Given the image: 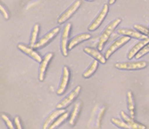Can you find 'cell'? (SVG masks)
<instances>
[{"label":"cell","instance_id":"obj_1","mask_svg":"<svg viewBox=\"0 0 149 129\" xmlns=\"http://www.w3.org/2000/svg\"><path fill=\"white\" fill-rule=\"evenodd\" d=\"M122 22V20L120 18L118 19H115L114 21H113L112 23L108 24L107 26V27L104 29V31L102 32V35L99 37V40H98V43H97V50L102 51L104 45L106 44V42L107 40L109 39L110 36L112 35V33L114 32V30L117 28V27L120 24V23Z\"/></svg>","mask_w":149,"mask_h":129},{"label":"cell","instance_id":"obj_2","mask_svg":"<svg viewBox=\"0 0 149 129\" xmlns=\"http://www.w3.org/2000/svg\"><path fill=\"white\" fill-rule=\"evenodd\" d=\"M148 66L146 61H136V62H118L115 64V67L123 71H137L143 70Z\"/></svg>","mask_w":149,"mask_h":129},{"label":"cell","instance_id":"obj_3","mask_svg":"<svg viewBox=\"0 0 149 129\" xmlns=\"http://www.w3.org/2000/svg\"><path fill=\"white\" fill-rule=\"evenodd\" d=\"M59 32L60 27H54V29H52L50 32H48L46 35L43 36L39 41H37V43L35 44V46L33 47V48H35V49H41V48L44 47L45 46H47L48 44H49L56 37V36L59 33Z\"/></svg>","mask_w":149,"mask_h":129},{"label":"cell","instance_id":"obj_4","mask_svg":"<svg viewBox=\"0 0 149 129\" xmlns=\"http://www.w3.org/2000/svg\"><path fill=\"white\" fill-rule=\"evenodd\" d=\"M80 91H81V86L78 85V86H77L76 88L72 91L70 94H68L63 99L57 104V106H56L57 109L65 108L68 106L70 105L73 102V100L78 97V94H80Z\"/></svg>","mask_w":149,"mask_h":129},{"label":"cell","instance_id":"obj_5","mask_svg":"<svg viewBox=\"0 0 149 129\" xmlns=\"http://www.w3.org/2000/svg\"><path fill=\"white\" fill-rule=\"evenodd\" d=\"M108 9H109L108 4L105 3V4L103 5V7H102V8L101 12H99V14L97 16V18L94 19V21L89 25V27H88V31H90V32L95 31V30L97 29V28L101 26V24L102 23V22L104 21V19L107 17V13H108Z\"/></svg>","mask_w":149,"mask_h":129},{"label":"cell","instance_id":"obj_6","mask_svg":"<svg viewBox=\"0 0 149 129\" xmlns=\"http://www.w3.org/2000/svg\"><path fill=\"white\" fill-rule=\"evenodd\" d=\"M81 3H82V2L80 0L74 2L71 6L66 10L65 12H63L60 15L59 18H58V23L59 24H63L65 22H67L75 12H77V10L79 8V7L81 6Z\"/></svg>","mask_w":149,"mask_h":129},{"label":"cell","instance_id":"obj_7","mask_svg":"<svg viewBox=\"0 0 149 129\" xmlns=\"http://www.w3.org/2000/svg\"><path fill=\"white\" fill-rule=\"evenodd\" d=\"M130 38L131 37H129V36H123L122 37H120L118 38V40H116V41H114L113 43L109 47V48L107 49V51H106V52H105V58L109 59V57L113 54L116 51H118L119 48L123 47V45H125L127 42H128L129 40H130Z\"/></svg>","mask_w":149,"mask_h":129},{"label":"cell","instance_id":"obj_8","mask_svg":"<svg viewBox=\"0 0 149 129\" xmlns=\"http://www.w3.org/2000/svg\"><path fill=\"white\" fill-rule=\"evenodd\" d=\"M72 28L71 23L66 24L65 27L63 28V32L62 34L61 37V51L63 56H68V38H69V34H70V31Z\"/></svg>","mask_w":149,"mask_h":129},{"label":"cell","instance_id":"obj_9","mask_svg":"<svg viewBox=\"0 0 149 129\" xmlns=\"http://www.w3.org/2000/svg\"><path fill=\"white\" fill-rule=\"evenodd\" d=\"M54 53L48 52L45 55V56L42 59L40 67H39V71H38V80H39V81L42 82L44 80L48 64L50 63V61L52 60V59L54 58Z\"/></svg>","mask_w":149,"mask_h":129},{"label":"cell","instance_id":"obj_10","mask_svg":"<svg viewBox=\"0 0 149 129\" xmlns=\"http://www.w3.org/2000/svg\"><path fill=\"white\" fill-rule=\"evenodd\" d=\"M69 79H70V71L68 69V67L64 66L63 68V76L62 80L60 82L59 87L57 90V94L58 95H62L66 91V89L68 88V83H69Z\"/></svg>","mask_w":149,"mask_h":129},{"label":"cell","instance_id":"obj_11","mask_svg":"<svg viewBox=\"0 0 149 129\" xmlns=\"http://www.w3.org/2000/svg\"><path fill=\"white\" fill-rule=\"evenodd\" d=\"M18 48L22 52H24L25 55H27L28 56H29L30 58L34 60L37 62H38V63H41L42 62V56L37 52L36 51H34L33 49V47H27V46H25L24 44H18Z\"/></svg>","mask_w":149,"mask_h":129},{"label":"cell","instance_id":"obj_12","mask_svg":"<svg viewBox=\"0 0 149 129\" xmlns=\"http://www.w3.org/2000/svg\"><path fill=\"white\" fill-rule=\"evenodd\" d=\"M118 33L119 35L127 36L129 37H132V38H135L137 40H143V39H147L148 37L147 35H144L143 33L139 32L138 31L130 29V28H119L118 30Z\"/></svg>","mask_w":149,"mask_h":129},{"label":"cell","instance_id":"obj_13","mask_svg":"<svg viewBox=\"0 0 149 129\" xmlns=\"http://www.w3.org/2000/svg\"><path fill=\"white\" fill-rule=\"evenodd\" d=\"M84 51L86 54H88V56H90L93 57L95 60H98L102 64H105L107 62V59L105 58L104 56L102 55L101 53H100V51H98V50L93 49L92 47H87L84 49Z\"/></svg>","mask_w":149,"mask_h":129},{"label":"cell","instance_id":"obj_14","mask_svg":"<svg viewBox=\"0 0 149 129\" xmlns=\"http://www.w3.org/2000/svg\"><path fill=\"white\" fill-rule=\"evenodd\" d=\"M92 37V35H90L89 33H83L80 35L76 36L75 37H73L72 39H71V41H68V50H72L73 47H75L78 44L83 42L84 41L89 40L90 38Z\"/></svg>","mask_w":149,"mask_h":129},{"label":"cell","instance_id":"obj_15","mask_svg":"<svg viewBox=\"0 0 149 129\" xmlns=\"http://www.w3.org/2000/svg\"><path fill=\"white\" fill-rule=\"evenodd\" d=\"M148 42L149 37H148L147 39H143V40H141L140 41H138L137 44L129 51V52L127 54V59H128V60H131V59H132L133 57H135V56H136L137 53L139 52V51L143 49V47H144V46H146Z\"/></svg>","mask_w":149,"mask_h":129},{"label":"cell","instance_id":"obj_16","mask_svg":"<svg viewBox=\"0 0 149 129\" xmlns=\"http://www.w3.org/2000/svg\"><path fill=\"white\" fill-rule=\"evenodd\" d=\"M120 115H121V117L123 118V120H124L126 123L130 126L131 129H146V126H144V125L141 124V123L135 122L132 117H129V116H127L125 112L121 111Z\"/></svg>","mask_w":149,"mask_h":129},{"label":"cell","instance_id":"obj_17","mask_svg":"<svg viewBox=\"0 0 149 129\" xmlns=\"http://www.w3.org/2000/svg\"><path fill=\"white\" fill-rule=\"evenodd\" d=\"M81 108H82V102L81 101H78L76 103V104L73 107V109L72 110L71 114H70V117H69L68 123H69V124L71 126L75 125V123L77 122L78 115H79L80 111H81Z\"/></svg>","mask_w":149,"mask_h":129},{"label":"cell","instance_id":"obj_18","mask_svg":"<svg viewBox=\"0 0 149 129\" xmlns=\"http://www.w3.org/2000/svg\"><path fill=\"white\" fill-rule=\"evenodd\" d=\"M65 109L64 108H62V109H58V110H56V111L53 112L48 117H47V119H46V121H45V123L43 124V126H42V128L43 129H47L49 128V127H50V125L52 124V123H54V121L56 120V118L57 117H58L61 115V114H63V113H65Z\"/></svg>","mask_w":149,"mask_h":129},{"label":"cell","instance_id":"obj_19","mask_svg":"<svg viewBox=\"0 0 149 129\" xmlns=\"http://www.w3.org/2000/svg\"><path fill=\"white\" fill-rule=\"evenodd\" d=\"M127 108L129 110L130 117L134 118L135 117V103L132 91H128L127 94Z\"/></svg>","mask_w":149,"mask_h":129},{"label":"cell","instance_id":"obj_20","mask_svg":"<svg viewBox=\"0 0 149 129\" xmlns=\"http://www.w3.org/2000/svg\"><path fill=\"white\" fill-rule=\"evenodd\" d=\"M98 60H93V62H92V64H90V66L88 67V69L87 70V71L84 72V74H83V77L85 78V79H88L90 77L92 76L94 73L96 72V71L97 70V67H98Z\"/></svg>","mask_w":149,"mask_h":129},{"label":"cell","instance_id":"obj_21","mask_svg":"<svg viewBox=\"0 0 149 129\" xmlns=\"http://www.w3.org/2000/svg\"><path fill=\"white\" fill-rule=\"evenodd\" d=\"M39 24H35L33 27L32 32H31V37H30V43L29 47H33L35 46L37 43V40H38V33H39Z\"/></svg>","mask_w":149,"mask_h":129},{"label":"cell","instance_id":"obj_22","mask_svg":"<svg viewBox=\"0 0 149 129\" xmlns=\"http://www.w3.org/2000/svg\"><path fill=\"white\" fill-rule=\"evenodd\" d=\"M69 116V113H68V112L66 111L65 113H63V114H61L59 117H57L56 118V120L54 121V123H52L51 125H50V127H49V128L50 129H54L56 128H58V127H59L60 125L62 124V123H63L64 121H65L66 119Z\"/></svg>","mask_w":149,"mask_h":129},{"label":"cell","instance_id":"obj_23","mask_svg":"<svg viewBox=\"0 0 149 129\" xmlns=\"http://www.w3.org/2000/svg\"><path fill=\"white\" fill-rule=\"evenodd\" d=\"M111 122H112V123H113L115 126L118 127L120 128L131 129L130 126L126 123L124 120H120V119H118V118L113 117V118L111 119Z\"/></svg>","mask_w":149,"mask_h":129},{"label":"cell","instance_id":"obj_24","mask_svg":"<svg viewBox=\"0 0 149 129\" xmlns=\"http://www.w3.org/2000/svg\"><path fill=\"white\" fill-rule=\"evenodd\" d=\"M149 52V42L146 45V46H144L143 47V49L139 51V52L137 53V55L135 56V58L138 60V59L142 58L143 56H145V55H147L148 53Z\"/></svg>","mask_w":149,"mask_h":129},{"label":"cell","instance_id":"obj_25","mask_svg":"<svg viewBox=\"0 0 149 129\" xmlns=\"http://www.w3.org/2000/svg\"><path fill=\"white\" fill-rule=\"evenodd\" d=\"M133 28H135V29L138 31L139 32H141V33H143L144 35H148L149 33V28H147V27H143L142 25H138V24H136V25H134V27H133Z\"/></svg>","mask_w":149,"mask_h":129},{"label":"cell","instance_id":"obj_26","mask_svg":"<svg viewBox=\"0 0 149 129\" xmlns=\"http://www.w3.org/2000/svg\"><path fill=\"white\" fill-rule=\"evenodd\" d=\"M1 117H2V119L4 121V123H5V124L7 125V127H8V128L9 129H14L15 128L13 127V125L12 123V121L8 118V117L7 116V115H5V114H2L1 115Z\"/></svg>","mask_w":149,"mask_h":129},{"label":"cell","instance_id":"obj_27","mask_svg":"<svg viewBox=\"0 0 149 129\" xmlns=\"http://www.w3.org/2000/svg\"><path fill=\"white\" fill-rule=\"evenodd\" d=\"M105 108H102L101 109V111L100 113H98V116H97V127L99 128L100 127H101V120H102V117H103V114H104V113H105Z\"/></svg>","mask_w":149,"mask_h":129},{"label":"cell","instance_id":"obj_28","mask_svg":"<svg viewBox=\"0 0 149 129\" xmlns=\"http://www.w3.org/2000/svg\"><path fill=\"white\" fill-rule=\"evenodd\" d=\"M0 10H1L2 15L3 16V18H5V20H8V19H9V14H8V12L7 11L6 8L3 6L2 4H1V6H0Z\"/></svg>","mask_w":149,"mask_h":129},{"label":"cell","instance_id":"obj_29","mask_svg":"<svg viewBox=\"0 0 149 129\" xmlns=\"http://www.w3.org/2000/svg\"><path fill=\"white\" fill-rule=\"evenodd\" d=\"M14 123H15V128H22V125H21V123H20V119H19V117H16L14 118Z\"/></svg>","mask_w":149,"mask_h":129},{"label":"cell","instance_id":"obj_30","mask_svg":"<svg viewBox=\"0 0 149 129\" xmlns=\"http://www.w3.org/2000/svg\"><path fill=\"white\" fill-rule=\"evenodd\" d=\"M115 2H116V0H108V3L109 4H113Z\"/></svg>","mask_w":149,"mask_h":129},{"label":"cell","instance_id":"obj_31","mask_svg":"<svg viewBox=\"0 0 149 129\" xmlns=\"http://www.w3.org/2000/svg\"><path fill=\"white\" fill-rule=\"evenodd\" d=\"M87 1H88V2H92V1H93V0H87Z\"/></svg>","mask_w":149,"mask_h":129}]
</instances>
